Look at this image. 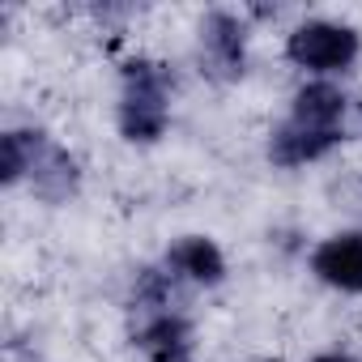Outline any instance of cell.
Returning <instances> with one entry per match:
<instances>
[{"instance_id": "6da1fadb", "label": "cell", "mask_w": 362, "mask_h": 362, "mask_svg": "<svg viewBox=\"0 0 362 362\" xmlns=\"http://www.w3.org/2000/svg\"><path fill=\"white\" fill-rule=\"evenodd\" d=\"M170 128V77L153 60L124 64V94H119V132L136 145L158 141Z\"/></svg>"}, {"instance_id": "7a4b0ae2", "label": "cell", "mask_w": 362, "mask_h": 362, "mask_svg": "<svg viewBox=\"0 0 362 362\" xmlns=\"http://www.w3.org/2000/svg\"><path fill=\"white\" fill-rule=\"evenodd\" d=\"M362 52V39L354 26H341V22H324V18H311V22H298L290 35H286V56L290 64L307 69V73H345Z\"/></svg>"}, {"instance_id": "3957f363", "label": "cell", "mask_w": 362, "mask_h": 362, "mask_svg": "<svg viewBox=\"0 0 362 362\" xmlns=\"http://www.w3.org/2000/svg\"><path fill=\"white\" fill-rule=\"evenodd\" d=\"M201 56L218 77H239L247 60V26L226 9L209 13L201 22Z\"/></svg>"}, {"instance_id": "277c9868", "label": "cell", "mask_w": 362, "mask_h": 362, "mask_svg": "<svg viewBox=\"0 0 362 362\" xmlns=\"http://www.w3.org/2000/svg\"><path fill=\"white\" fill-rule=\"evenodd\" d=\"M311 273L345 294H362V235H332L311 252Z\"/></svg>"}, {"instance_id": "5b68a950", "label": "cell", "mask_w": 362, "mask_h": 362, "mask_svg": "<svg viewBox=\"0 0 362 362\" xmlns=\"http://www.w3.org/2000/svg\"><path fill=\"white\" fill-rule=\"evenodd\" d=\"M166 269L197 286H218L226 277V256L209 235H184L166 247Z\"/></svg>"}, {"instance_id": "8992f818", "label": "cell", "mask_w": 362, "mask_h": 362, "mask_svg": "<svg viewBox=\"0 0 362 362\" xmlns=\"http://www.w3.org/2000/svg\"><path fill=\"white\" fill-rule=\"evenodd\" d=\"M77 184H81L77 158H73L64 145L47 141V145L39 149V158H35V170H30V188H35V197L47 201V205H60V201H69V197L77 192Z\"/></svg>"}, {"instance_id": "52a82bcc", "label": "cell", "mask_w": 362, "mask_h": 362, "mask_svg": "<svg viewBox=\"0 0 362 362\" xmlns=\"http://www.w3.org/2000/svg\"><path fill=\"white\" fill-rule=\"evenodd\" d=\"M290 119L315 132H341L345 119V94L332 81H307L290 98Z\"/></svg>"}, {"instance_id": "ba28073f", "label": "cell", "mask_w": 362, "mask_h": 362, "mask_svg": "<svg viewBox=\"0 0 362 362\" xmlns=\"http://www.w3.org/2000/svg\"><path fill=\"white\" fill-rule=\"evenodd\" d=\"M341 136H345V132H315V128H303V124L286 119V124L273 128V136H269V158H273L277 166H307V162L324 158L328 149H337Z\"/></svg>"}, {"instance_id": "9c48e42d", "label": "cell", "mask_w": 362, "mask_h": 362, "mask_svg": "<svg viewBox=\"0 0 362 362\" xmlns=\"http://www.w3.org/2000/svg\"><path fill=\"white\" fill-rule=\"evenodd\" d=\"M136 345L149 354V362H184L188 349H192V324L179 315V311L149 315V324L141 328Z\"/></svg>"}, {"instance_id": "30bf717a", "label": "cell", "mask_w": 362, "mask_h": 362, "mask_svg": "<svg viewBox=\"0 0 362 362\" xmlns=\"http://www.w3.org/2000/svg\"><path fill=\"white\" fill-rule=\"evenodd\" d=\"M43 145H47V136L43 132H26V128H13V132L0 136V184L13 188V184H22V179H30L35 158H39Z\"/></svg>"}, {"instance_id": "8fae6325", "label": "cell", "mask_w": 362, "mask_h": 362, "mask_svg": "<svg viewBox=\"0 0 362 362\" xmlns=\"http://www.w3.org/2000/svg\"><path fill=\"white\" fill-rule=\"evenodd\" d=\"M311 362H354V358L349 354H315Z\"/></svg>"}]
</instances>
